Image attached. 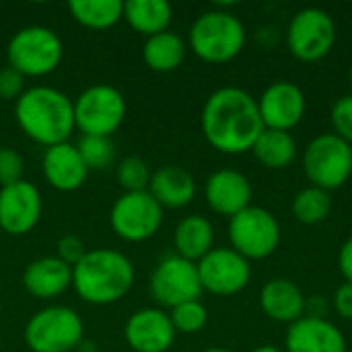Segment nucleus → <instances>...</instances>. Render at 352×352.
I'll list each match as a JSON object with an SVG mask.
<instances>
[{
  "mask_svg": "<svg viewBox=\"0 0 352 352\" xmlns=\"http://www.w3.org/2000/svg\"><path fill=\"white\" fill-rule=\"evenodd\" d=\"M200 126L206 142L225 155L254 148L264 132L258 99L239 87H221L204 103Z\"/></svg>",
  "mask_w": 352,
  "mask_h": 352,
  "instance_id": "f257e3e1",
  "label": "nucleus"
},
{
  "mask_svg": "<svg viewBox=\"0 0 352 352\" xmlns=\"http://www.w3.org/2000/svg\"><path fill=\"white\" fill-rule=\"evenodd\" d=\"M14 120L27 138L50 148L68 142L76 128L74 101L60 89L37 85L14 101Z\"/></svg>",
  "mask_w": 352,
  "mask_h": 352,
  "instance_id": "f03ea898",
  "label": "nucleus"
},
{
  "mask_svg": "<svg viewBox=\"0 0 352 352\" xmlns=\"http://www.w3.org/2000/svg\"><path fill=\"white\" fill-rule=\"evenodd\" d=\"M134 285V266L118 250H89L72 266V289L91 305H111L124 299Z\"/></svg>",
  "mask_w": 352,
  "mask_h": 352,
  "instance_id": "7ed1b4c3",
  "label": "nucleus"
},
{
  "mask_svg": "<svg viewBox=\"0 0 352 352\" xmlns=\"http://www.w3.org/2000/svg\"><path fill=\"white\" fill-rule=\"evenodd\" d=\"M245 45L243 23L221 8L202 12L190 29V50L208 64H225Z\"/></svg>",
  "mask_w": 352,
  "mask_h": 352,
  "instance_id": "20e7f679",
  "label": "nucleus"
},
{
  "mask_svg": "<svg viewBox=\"0 0 352 352\" xmlns=\"http://www.w3.org/2000/svg\"><path fill=\"white\" fill-rule=\"evenodd\" d=\"M64 58V43L60 35L43 25H29L19 29L6 47L8 66L27 76H45L54 72Z\"/></svg>",
  "mask_w": 352,
  "mask_h": 352,
  "instance_id": "39448f33",
  "label": "nucleus"
},
{
  "mask_svg": "<svg viewBox=\"0 0 352 352\" xmlns=\"http://www.w3.org/2000/svg\"><path fill=\"white\" fill-rule=\"evenodd\" d=\"M23 338L31 352H72L85 342V324L72 307L50 305L31 316Z\"/></svg>",
  "mask_w": 352,
  "mask_h": 352,
  "instance_id": "423d86ee",
  "label": "nucleus"
},
{
  "mask_svg": "<svg viewBox=\"0 0 352 352\" xmlns=\"http://www.w3.org/2000/svg\"><path fill=\"white\" fill-rule=\"evenodd\" d=\"M303 171L320 190L342 188L352 175V146L334 132L316 136L305 148Z\"/></svg>",
  "mask_w": 352,
  "mask_h": 352,
  "instance_id": "0eeeda50",
  "label": "nucleus"
},
{
  "mask_svg": "<svg viewBox=\"0 0 352 352\" xmlns=\"http://www.w3.org/2000/svg\"><path fill=\"white\" fill-rule=\"evenodd\" d=\"M231 248L248 262L272 256L280 245V225L276 217L262 206H248L229 219Z\"/></svg>",
  "mask_w": 352,
  "mask_h": 352,
  "instance_id": "6e6552de",
  "label": "nucleus"
},
{
  "mask_svg": "<svg viewBox=\"0 0 352 352\" xmlns=\"http://www.w3.org/2000/svg\"><path fill=\"white\" fill-rule=\"evenodd\" d=\"M126 99L111 85H93L74 101V124L87 136H111L126 118Z\"/></svg>",
  "mask_w": 352,
  "mask_h": 352,
  "instance_id": "1a4fd4ad",
  "label": "nucleus"
},
{
  "mask_svg": "<svg viewBox=\"0 0 352 352\" xmlns=\"http://www.w3.org/2000/svg\"><path fill=\"white\" fill-rule=\"evenodd\" d=\"M336 43L334 19L316 6L301 8L293 14L287 29L289 52L301 62H320Z\"/></svg>",
  "mask_w": 352,
  "mask_h": 352,
  "instance_id": "9d476101",
  "label": "nucleus"
},
{
  "mask_svg": "<svg viewBox=\"0 0 352 352\" xmlns=\"http://www.w3.org/2000/svg\"><path fill=\"white\" fill-rule=\"evenodd\" d=\"M109 223L113 233L130 243L157 235L163 223V206L146 192H124L111 206Z\"/></svg>",
  "mask_w": 352,
  "mask_h": 352,
  "instance_id": "9b49d317",
  "label": "nucleus"
},
{
  "mask_svg": "<svg viewBox=\"0 0 352 352\" xmlns=\"http://www.w3.org/2000/svg\"><path fill=\"white\" fill-rule=\"evenodd\" d=\"M148 287L153 299L169 309L188 301H196L204 293L198 266L177 254H171L157 264Z\"/></svg>",
  "mask_w": 352,
  "mask_h": 352,
  "instance_id": "f8f14e48",
  "label": "nucleus"
},
{
  "mask_svg": "<svg viewBox=\"0 0 352 352\" xmlns=\"http://www.w3.org/2000/svg\"><path fill=\"white\" fill-rule=\"evenodd\" d=\"M196 266L202 291L217 297H233L241 293L252 278L250 262L233 248H214Z\"/></svg>",
  "mask_w": 352,
  "mask_h": 352,
  "instance_id": "ddd939ff",
  "label": "nucleus"
},
{
  "mask_svg": "<svg viewBox=\"0 0 352 352\" xmlns=\"http://www.w3.org/2000/svg\"><path fill=\"white\" fill-rule=\"evenodd\" d=\"M43 210V200L31 182H16L0 188V231L8 235L31 233Z\"/></svg>",
  "mask_w": 352,
  "mask_h": 352,
  "instance_id": "4468645a",
  "label": "nucleus"
},
{
  "mask_svg": "<svg viewBox=\"0 0 352 352\" xmlns=\"http://www.w3.org/2000/svg\"><path fill=\"white\" fill-rule=\"evenodd\" d=\"M258 109L264 128L291 132L297 124H301L307 111V99L299 85L291 80H276L260 95Z\"/></svg>",
  "mask_w": 352,
  "mask_h": 352,
  "instance_id": "2eb2a0df",
  "label": "nucleus"
},
{
  "mask_svg": "<svg viewBox=\"0 0 352 352\" xmlns=\"http://www.w3.org/2000/svg\"><path fill=\"white\" fill-rule=\"evenodd\" d=\"M175 328L169 314L159 307H144L132 314L124 326L126 344L134 352H167L175 342Z\"/></svg>",
  "mask_w": 352,
  "mask_h": 352,
  "instance_id": "dca6fc26",
  "label": "nucleus"
},
{
  "mask_svg": "<svg viewBox=\"0 0 352 352\" xmlns=\"http://www.w3.org/2000/svg\"><path fill=\"white\" fill-rule=\"evenodd\" d=\"M252 184L235 169L214 171L204 186V196L208 206L227 219H233L248 206H252Z\"/></svg>",
  "mask_w": 352,
  "mask_h": 352,
  "instance_id": "f3484780",
  "label": "nucleus"
},
{
  "mask_svg": "<svg viewBox=\"0 0 352 352\" xmlns=\"http://www.w3.org/2000/svg\"><path fill=\"white\" fill-rule=\"evenodd\" d=\"M285 346L287 352H346V338L332 322L303 316L289 326Z\"/></svg>",
  "mask_w": 352,
  "mask_h": 352,
  "instance_id": "a211bd4d",
  "label": "nucleus"
},
{
  "mask_svg": "<svg viewBox=\"0 0 352 352\" xmlns=\"http://www.w3.org/2000/svg\"><path fill=\"white\" fill-rule=\"evenodd\" d=\"M41 171L45 182L58 192H76L85 186L89 169L80 159L76 144L62 142L45 148L41 159Z\"/></svg>",
  "mask_w": 352,
  "mask_h": 352,
  "instance_id": "6ab92c4d",
  "label": "nucleus"
},
{
  "mask_svg": "<svg viewBox=\"0 0 352 352\" xmlns=\"http://www.w3.org/2000/svg\"><path fill=\"white\" fill-rule=\"evenodd\" d=\"M23 285L31 297L50 301L60 297L72 287V268L58 256H43L27 264L23 272Z\"/></svg>",
  "mask_w": 352,
  "mask_h": 352,
  "instance_id": "aec40b11",
  "label": "nucleus"
},
{
  "mask_svg": "<svg viewBox=\"0 0 352 352\" xmlns=\"http://www.w3.org/2000/svg\"><path fill=\"white\" fill-rule=\"evenodd\" d=\"M260 307L278 324H295L305 316L307 299L299 285L289 278H272L260 291Z\"/></svg>",
  "mask_w": 352,
  "mask_h": 352,
  "instance_id": "412c9836",
  "label": "nucleus"
},
{
  "mask_svg": "<svg viewBox=\"0 0 352 352\" xmlns=\"http://www.w3.org/2000/svg\"><path fill=\"white\" fill-rule=\"evenodd\" d=\"M148 194L165 208H184L196 198L194 175L177 165H165L157 169L148 184Z\"/></svg>",
  "mask_w": 352,
  "mask_h": 352,
  "instance_id": "4be33fe9",
  "label": "nucleus"
},
{
  "mask_svg": "<svg viewBox=\"0 0 352 352\" xmlns=\"http://www.w3.org/2000/svg\"><path fill=\"white\" fill-rule=\"evenodd\" d=\"M175 254L198 264L208 252L214 250V227L206 217L190 214L182 219L173 231Z\"/></svg>",
  "mask_w": 352,
  "mask_h": 352,
  "instance_id": "5701e85b",
  "label": "nucleus"
},
{
  "mask_svg": "<svg viewBox=\"0 0 352 352\" xmlns=\"http://www.w3.org/2000/svg\"><path fill=\"white\" fill-rule=\"evenodd\" d=\"M173 8L167 0H128L124 2V21L140 35L153 37L169 31Z\"/></svg>",
  "mask_w": 352,
  "mask_h": 352,
  "instance_id": "b1692460",
  "label": "nucleus"
},
{
  "mask_svg": "<svg viewBox=\"0 0 352 352\" xmlns=\"http://www.w3.org/2000/svg\"><path fill=\"white\" fill-rule=\"evenodd\" d=\"M186 54H188L186 41L173 31H163L153 37H146L142 45V60L155 72L177 70L186 60Z\"/></svg>",
  "mask_w": 352,
  "mask_h": 352,
  "instance_id": "393cba45",
  "label": "nucleus"
},
{
  "mask_svg": "<svg viewBox=\"0 0 352 352\" xmlns=\"http://www.w3.org/2000/svg\"><path fill=\"white\" fill-rule=\"evenodd\" d=\"M252 151L266 169H285L297 157V142L291 132L264 128Z\"/></svg>",
  "mask_w": 352,
  "mask_h": 352,
  "instance_id": "a878e982",
  "label": "nucleus"
},
{
  "mask_svg": "<svg viewBox=\"0 0 352 352\" xmlns=\"http://www.w3.org/2000/svg\"><path fill=\"white\" fill-rule=\"evenodd\" d=\"M68 8L72 19L87 29H109L124 19L122 0H72Z\"/></svg>",
  "mask_w": 352,
  "mask_h": 352,
  "instance_id": "bb28decb",
  "label": "nucleus"
},
{
  "mask_svg": "<svg viewBox=\"0 0 352 352\" xmlns=\"http://www.w3.org/2000/svg\"><path fill=\"white\" fill-rule=\"evenodd\" d=\"M291 210H293V217L301 225H320L322 221L328 219V214L332 210L330 192L309 186L293 198Z\"/></svg>",
  "mask_w": 352,
  "mask_h": 352,
  "instance_id": "cd10ccee",
  "label": "nucleus"
},
{
  "mask_svg": "<svg viewBox=\"0 0 352 352\" xmlns=\"http://www.w3.org/2000/svg\"><path fill=\"white\" fill-rule=\"evenodd\" d=\"M76 151L89 171L107 169V167H111V163L116 159V144L111 142V136L82 134L80 140L76 142Z\"/></svg>",
  "mask_w": 352,
  "mask_h": 352,
  "instance_id": "c85d7f7f",
  "label": "nucleus"
},
{
  "mask_svg": "<svg viewBox=\"0 0 352 352\" xmlns=\"http://www.w3.org/2000/svg\"><path fill=\"white\" fill-rule=\"evenodd\" d=\"M169 318L177 334H198L208 324V309L200 299H196L173 307Z\"/></svg>",
  "mask_w": 352,
  "mask_h": 352,
  "instance_id": "c756f323",
  "label": "nucleus"
},
{
  "mask_svg": "<svg viewBox=\"0 0 352 352\" xmlns=\"http://www.w3.org/2000/svg\"><path fill=\"white\" fill-rule=\"evenodd\" d=\"M151 177L153 173L142 157H126L118 165V182L124 192H146Z\"/></svg>",
  "mask_w": 352,
  "mask_h": 352,
  "instance_id": "7c9ffc66",
  "label": "nucleus"
},
{
  "mask_svg": "<svg viewBox=\"0 0 352 352\" xmlns=\"http://www.w3.org/2000/svg\"><path fill=\"white\" fill-rule=\"evenodd\" d=\"M330 120H332V128L334 134L340 136L342 140H346L352 146V93L340 97L330 111Z\"/></svg>",
  "mask_w": 352,
  "mask_h": 352,
  "instance_id": "2f4dec72",
  "label": "nucleus"
},
{
  "mask_svg": "<svg viewBox=\"0 0 352 352\" xmlns=\"http://www.w3.org/2000/svg\"><path fill=\"white\" fill-rule=\"evenodd\" d=\"M23 157L8 146L0 148V188L12 186L23 179Z\"/></svg>",
  "mask_w": 352,
  "mask_h": 352,
  "instance_id": "473e14b6",
  "label": "nucleus"
},
{
  "mask_svg": "<svg viewBox=\"0 0 352 352\" xmlns=\"http://www.w3.org/2000/svg\"><path fill=\"white\" fill-rule=\"evenodd\" d=\"M25 91V76L21 72H16L10 66L0 70V99L16 101Z\"/></svg>",
  "mask_w": 352,
  "mask_h": 352,
  "instance_id": "72a5a7b5",
  "label": "nucleus"
},
{
  "mask_svg": "<svg viewBox=\"0 0 352 352\" xmlns=\"http://www.w3.org/2000/svg\"><path fill=\"white\" fill-rule=\"evenodd\" d=\"M87 252H89V250L85 248L82 239H78L76 235H64V237H60V241H58V258H60L64 264H68L70 268L76 266V264L82 260V256H85Z\"/></svg>",
  "mask_w": 352,
  "mask_h": 352,
  "instance_id": "f704fd0d",
  "label": "nucleus"
},
{
  "mask_svg": "<svg viewBox=\"0 0 352 352\" xmlns=\"http://www.w3.org/2000/svg\"><path fill=\"white\" fill-rule=\"evenodd\" d=\"M334 309L340 318L352 320V283H342L334 293Z\"/></svg>",
  "mask_w": 352,
  "mask_h": 352,
  "instance_id": "c9c22d12",
  "label": "nucleus"
},
{
  "mask_svg": "<svg viewBox=\"0 0 352 352\" xmlns=\"http://www.w3.org/2000/svg\"><path fill=\"white\" fill-rule=\"evenodd\" d=\"M338 268L344 276L346 283H352V237L344 241V245L340 248L338 254Z\"/></svg>",
  "mask_w": 352,
  "mask_h": 352,
  "instance_id": "e433bc0d",
  "label": "nucleus"
},
{
  "mask_svg": "<svg viewBox=\"0 0 352 352\" xmlns=\"http://www.w3.org/2000/svg\"><path fill=\"white\" fill-rule=\"evenodd\" d=\"M252 352H280L276 346H270V344H264V346H258L256 351Z\"/></svg>",
  "mask_w": 352,
  "mask_h": 352,
  "instance_id": "4c0bfd02",
  "label": "nucleus"
},
{
  "mask_svg": "<svg viewBox=\"0 0 352 352\" xmlns=\"http://www.w3.org/2000/svg\"><path fill=\"white\" fill-rule=\"evenodd\" d=\"M202 352H233V351H229V349H221V346H212V349H206V351H202Z\"/></svg>",
  "mask_w": 352,
  "mask_h": 352,
  "instance_id": "58836bf2",
  "label": "nucleus"
},
{
  "mask_svg": "<svg viewBox=\"0 0 352 352\" xmlns=\"http://www.w3.org/2000/svg\"><path fill=\"white\" fill-rule=\"evenodd\" d=\"M349 82H351V87H352V62H351V66H349Z\"/></svg>",
  "mask_w": 352,
  "mask_h": 352,
  "instance_id": "ea45409f",
  "label": "nucleus"
},
{
  "mask_svg": "<svg viewBox=\"0 0 352 352\" xmlns=\"http://www.w3.org/2000/svg\"><path fill=\"white\" fill-rule=\"evenodd\" d=\"M0 233H2V231H0Z\"/></svg>",
  "mask_w": 352,
  "mask_h": 352,
  "instance_id": "a19ab883",
  "label": "nucleus"
}]
</instances>
